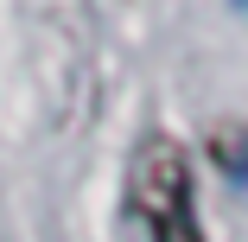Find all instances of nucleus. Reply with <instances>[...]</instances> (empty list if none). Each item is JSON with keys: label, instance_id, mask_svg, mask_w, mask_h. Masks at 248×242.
<instances>
[{"label": "nucleus", "instance_id": "2", "mask_svg": "<svg viewBox=\"0 0 248 242\" xmlns=\"http://www.w3.org/2000/svg\"><path fill=\"white\" fill-rule=\"evenodd\" d=\"M204 153L217 172H229L235 185H248V121H217L210 140H204Z\"/></svg>", "mask_w": 248, "mask_h": 242}, {"label": "nucleus", "instance_id": "1", "mask_svg": "<svg viewBox=\"0 0 248 242\" xmlns=\"http://www.w3.org/2000/svg\"><path fill=\"white\" fill-rule=\"evenodd\" d=\"M127 191H134V210L146 217V236L153 242H204L197 210H191V153L172 134H146L140 140Z\"/></svg>", "mask_w": 248, "mask_h": 242}]
</instances>
